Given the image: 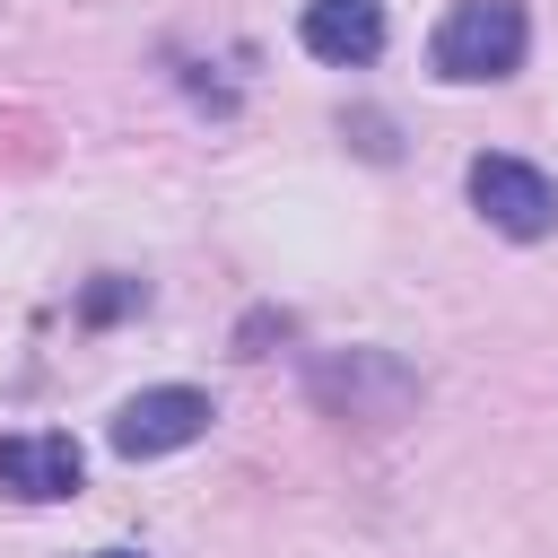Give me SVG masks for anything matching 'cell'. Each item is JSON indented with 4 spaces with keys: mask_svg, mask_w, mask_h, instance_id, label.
Wrapping results in <instances>:
<instances>
[{
    "mask_svg": "<svg viewBox=\"0 0 558 558\" xmlns=\"http://www.w3.org/2000/svg\"><path fill=\"white\" fill-rule=\"evenodd\" d=\"M209 392H192V384H157V392H131L122 410H113V453L122 462H157V453H183V445H201L209 436Z\"/></svg>",
    "mask_w": 558,
    "mask_h": 558,
    "instance_id": "2",
    "label": "cell"
},
{
    "mask_svg": "<svg viewBox=\"0 0 558 558\" xmlns=\"http://www.w3.org/2000/svg\"><path fill=\"white\" fill-rule=\"evenodd\" d=\"M78 445L70 436H0V488L26 497V506H52V497H78Z\"/></svg>",
    "mask_w": 558,
    "mask_h": 558,
    "instance_id": "5",
    "label": "cell"
},
{
    "mask_svg": "<svg viewBox=\"0 0 558 558\" xmlns=\"http://www.w3.org/2000/svg\"><path fill=\"white\" fill-rule=\"evenodd\" d=\"M87 558H140V549H87Z\"/></svg>",
    "mask_w": 558,
    "mask_h": 558,
    "instance_id": "7",
    "label": "cell"
},
{
    "mask_svg": "<svg viewBox=\"0 0 558 558\" xmlns=\"http://www.w3.org/2000/svg\"><path fill=\"white\" fill-rule=\"evenodd\" d=\"M296 35H305L314 61H331V70H366V61L384 52V0H305Z\"/></svg>",
    "mask_w": 558,
    "mask_h": 558,
    "instance_id": "4",
    "label": "cell"
},
{
    "mask_svg": "<svg viewBox=\"0 0 558 558\" xmlns=\"http://www.w3.org/2000/svg\"><path fill=\"white\" fill-rule=\"evenodd\" d=\"M523 44H532L523 0H453L445 26H436V44H427V61L453 87H488V78H514L523 70Z\"/></svg>",
    "mask_w": 558,
    "mask_h": 558,
    "instance_id": "1",
    "label": "cell"
},
{
    "mask_svg": "<svg viewBox=\"0 0 558 558\" xmlns=\"http://www.w3.org/2000/svg\"><path fill=\"white\" fill-rule=\"evenodd\" d=\"M471 209H480L497 235L532 244V235L558 227V183H549L541 166H523V157H471Z\"/></svg>",
    "mask_w": 558,
    "mask_h": 558,
    "instance_id": "3",
    "label": "cell"
},
{
    "mask_svg": "<svg viewBox=\"0 0 558 558\" xmlns=\"http://www.w3.org/2000/svg\"><path fill=\"white\" fill-rule=\"evenodd\" d=\"M122 305H148V288H140V279H96V288H87V305H78V314H87V323H113V314H122Z\"/></svg>",
    "mask_w": 558,
    "mask_h": 558,
    "instance_id": "6",
    "label": "cell"
}]
</instances>
